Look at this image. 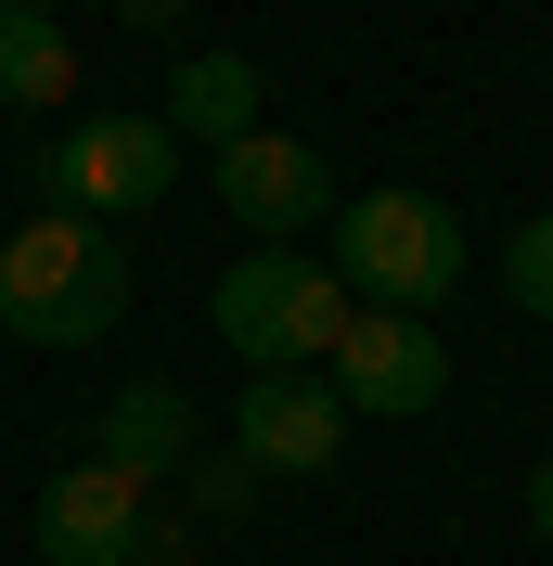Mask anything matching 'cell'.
I'll return each mask as SVG.
<instances>
[{"mask_svg": "<svg viewBox=\"0 0 553 566\" xmlns=\"http://www.w3.org/2000/svg\"><path fill=\"white\" fill-rule=\"evenodd\" d=\"M129 322V245L91 219H13L0 232V335L13 348H104Z\"/></svg>", "mask_w": 553, "mask_h": 566, "instance_id": "6da1fadb", "label": "cell"}, {"mask_svg": "<svg viewBox=\"0 0 553 566\" xmlns=\"http://www.w3.org/2000/svg\"><path fill=\"white\" fill-rule=\"evenodd\" d=\"M335 283L347 310H399V322H438L450 283H463V219L413 180H374L347 193V245H335Z\"/></svg>", "mask_w": 553, "mask_h": 566, "instance_id": "7a4b0ae2", "label": "cell"}, {"mask_svg": "<svg viewBox=\"0 0 553 566\" xmlns=\"http://www.w3.org/2000/svg\"><path fill=\"white\" fill-rule=\"evenodd\" d=\"M207 322H219V348L244 374H322L335 335H347V283L322 258H296V245H258V258H232L207 283Z\"/></svg>", "mask_w": 553, "mask_h": 566, "instance_id": "3957f363", "label": "cell"}, {"mask_svg": "<svg viewBox=\"0 0 553 566\" xmlns=\"http://www.w3.org/2000/svg\"><path fill=\"white\" fill-rule=\"evenodd\" d=\"M168 180H180L168 116L116 104V116H65V142L39 155V207H52V219H91V232H116V219H155V207H168Z\"/></svg>", "mask_w": 553, "mask_h": 566, "instance_id": "277c9868", "label": "cell"}, {"mask_svg": "<svg viewBox=\"0 0 553 566\" xmlns=\"http://www.w3.org/2000/svg\"><path fill=\"white\" fill-rule=\"evenodd\" d=\"M322 387H335L347 412H374V424H413V412L450 399V335L438 322H399V310H347Z\"/></svg>", "mask_w": 553, "mask_h": 566, "instance_id": "5b68a950", "label": "cell"}, {"mask_svg": "<svg viewBox=\"0 0 553 566\" xmlns=\"http://www.w3.org/2000/svg\"><path fill=\"white\" fill-rule=\"evenodd\" d=\"M207 180H219V207H232L258 245H296L310 219H335V168H322V142H296V129H244L232 155H207Z\"/></svg>", "mask_w": 553, "mask_h": 566, "instance_id": "8992f818", "label": "cell"}, {"mask_svg": "<svg viewBox=\"0 0 553 566\" xmlns=\"http://www.w3.org/2000/svg\"><path fill=\"white\" fill-rule=\"evenodd\" d=\"M142 528H155V490H142V476H116L104 451L65 463V476L39 490V566H129Z\"/></svg>", "mask_w": 553, "mask_h": 566, "instance_id": "52a82bcc", "label": "cell"}, {"mask_svg": "<svg viewBox=\"0 0 553 566\" xmlns=\"http://www.w3.org/2000/svg\"><path fill=\"white\" fill-rule=\"evenodd\" d=\"M232 451L258 463V476H322V463L347 451V399L322 387V374H244Z\"/></svg>", "mask_w": 553, "mask_h": 566, "instance_id": "ba28073f", "label": "cell"}, {"mask_svg": "<svg viewBox=\"0 0 553 566\" xmlns=\"http://www.w3.org/2000/svg\"><path fill=\"white\" fill-rule=\"evenodd\" d=\"M258 104H271V77L244 65V52H219V39H194V52L168 65V142L180 155H232L244 129H271Z\"/></svg>", "mask_w": 553, "mask_h": 566, "instance_id": "9c48e42d", "label": "cell"}, {"mask_svg": "<svg viewBox=\"0 0 553 566\" xmlns=\"http://www.w3.org/2000/svg\"><path fill=\"white\" fill-rule=\"evenodd\" d=\"M91 451H104L116 476H142V490H168L180 463H194V399H180V387H116Z\"/></svg>", "mask_w": 553, "mask_h": 566, "instance_id": "30bf717a", "label": "cell"}, {"mask_svg": "<svg viewBox=\"0 0 553 566\" xmlns=\"http://www.w3.org/2000/svg\"><path fill=\"white\" fill-rule=\"evenodd\" d=\"M0 104H13V116H65V104H77V39H65V13L0 0Z\"/></svg>", "mask_w": 553, "mask_h": 566, "instance_id": "8fae6325", "label": "cell"}, {"mask_svg": "<svg viewBox=\"0 0 553 566\" xmlns=\"http://www.w3.org/2000/svg\"><path fill=\"white\" fill-rule=\"evenodd\" d=\"M180 502H194V528H219V515H244V502H258V463H244V451L180 463Z\"/></svg>", "mask_w": 553, "mask_h": 566, "instance_id": "7c38bea8", "label": "cell"}, {"mask_svg": "<svg viewBox=\"0 0 553 566\" xmlns=\"http://www.w3.org/2000/svg\"><path fill=\"white\" fill-rule=\"evenodd\" d=\"M502 296H515L528 322H553V219H528L515 245H502Z\"/></svg>", "mask_w": 553, "mask_h": 566, "instance_id": "4fadbf2b", "label": "cell"}, {"mask_svg": "<svg viewBox=\"0 0 553 566\" xmlns=\"http://www.w3.org/2000/svg\"><path fill=\"white\" fill-rule=\"evenodd\" d=\"M129 566H207V554H194V528H180V515H155V528H142V554Z\"/></svg>", "mask_w": 553, "mask_h": 566, "instance_id": "5bb4252c", "label": "cell"}, {"mask_svg": "<svg viewBox=\"0 0 553 566\" xmlns=\"http://www.w3.org/2000/svg\"><path fill=\"white\" fill-rule=\"evenodd\" d=\"M528 541H553V451L528 463Z\"/></svg>", "mask_w": 553, "mask_h": 566, "instance_id": "9a60e30c", "label": "cell"}]
</instances>
